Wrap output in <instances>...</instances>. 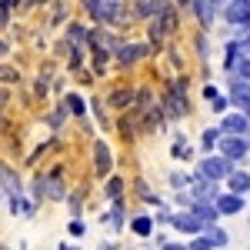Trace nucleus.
<instances>
[{"label":"nucleus","instance_id":"nucleus-1","mask_svg":"<svg viewBox=\"0 0 250 250\" xmlns=\"http://www.w3.org/2000/svg\"><path fill=\"white\" fill-rule=\"evenodd\" d=\"M0 187H3V193L10 197V207H14V210H20V200H23V197H20V193H23L20 177L10 170V167H3V164H0Z\"/></svg>","mask_w":250,"mask_h":250},{"label":"nucleus","instance_id":"nucleus-2","mask_svg":"<svg viewBox=\"0 0 250 250\" xmlns=\"http://www.w3.org/2000/svg\"><path fill=\"white\" fill-rule=\"evenodd\" d=\"M173 27H177V14L167 7V10H164V14H160V17L150 23V40H154V43H160L167 34H173Z\"/></svg>","mask_w":250,"mask_h":250},{"label":"nucleus","instance_id":"nucleus-3","mask_svg":"<svg viewBox=\"0 0 250 250\" xmlns=\"http://www.w3.org/2000/svg\"><path fill=\"white\" fill-rule=\"evenodd\" d=\"M200 167H204V177H207V180H213V184H217L220 177H230V173H233L230 170V160H224V157H207Z\"/></svg>","mask_w":250,"mask_h":250},{"label":"nucleus","instance_id":"nucleus-4","mask_svg":"<svg viewBox=\"0 0 250 250\" xmlns=\"http://www.w3.org/2000/svg\"><path fill=\"white\" fill-rule=\"evenodd\" d=\"M220 150H224V160H244L250 144L244 137H227V140H220Z\"/></svg>","mask_w":250,"mask_h":250},{"label":"nucleus","instance_id":"nucleus-5","mask_svg":"<svg viewBox=\"0 0 250 250\" xmlns=\"http://www.w3.org/2000/svg\"><path fill=\"white\" fill-rule=\"evenodd\" d=\"M94 170L100 173V177H107V173L114 170V157L107 150V140H97L94 144Z\"/></svg>","mask_w":250,"mask_h":250},{"label":"nucleus","instance_id":"nucleus-6","mask_svg":"<svg viewBox=\"0 0 250 250\" xmlns=\"http://www.w3.org/2000/svg\"><path fill=\"white\" fill-rule=\"evenodd\" d=\"M87 10H90L94 17H100V20H117L120 14H124V3H100V0H90Z\"/></svg>","mask_w":250,"mask_h":250},{"label":"nucleus","instance_id":"nucleus-7","mask_svg":"<svg viewBox=\"0 0 250 250\" xmlns=\"http://www.w3.org/2000/svg\"><path fill=\"white\" fill-rule=\"evenodd\" d=\"M190 213L204 224V227H210L213 220H217V207L213 204H204V200H197V204H190Z\"/></svg>","mask_w":250,"mask_h":250},{"label":"nucleus","instance_id":"nucleus-8","mask_svg":"<svg viewBox=\"0 0 250 250\" xmlns=\"http://www.w3.org/2000/svg\"><path fill=\"white\" fill-rule=\"evenodd\" d=\"M224 130H227L230 137H244V134H250V120H247L244 114H240V117L230 114L227 120H224Z\"/></svg>","mask_w":250,"mask_h":250},{"label":"nucleus","instance_id":"nucleus-9","mask_svg":"<svg viewBox=\"0 0 250 250\" xmlns=\"http://www.w3.org/2000/svg\"><path fill=\"white\" fill-rule=\"evenodd\" d=\"M244 207V197H237V193H220L217 197V213H240Z\"/></svg>","mask_w":250,"mask_h":250},{"label":"nucleus","instance_id":"nucleus-10","mask_svg":"<svg viewBox=\"0 0 250 250\" xmlns=\"http://www.w3.org/2000/svg\"><path fill=\"white\" fill-rule=\"evenodd\" d=\"M147 54V47H140V43H124V47H117V60L120 63H134Z\"/></svg>","mask_w":250,"mask_h":250},{"label":"nucleus","instance_id":"nucleus-11","mask_svg":"<svg viewBox=\"0 0 250 250\" xmlns=\"http://www.w3.org/2000/svg\"><path fill=\"white\" fill-rule=\"evenodd\" d=\"M170 220H173V227H177V230H184V233H197L200 227H204L193 213H177V217H170Z\"/></svg>","mask_w":250,"mask_h":250},{"label":"nucleus","instance_id":"nucleus-12","mask_svg":"<svg viewBox=\"0 0 250 250\" xmlns=\"http://www.w3.org/2000/svg\"><path fill=\"white\" fill-rule=\"evenodd\" d=\"M47 197H50V200H63V197H67V193H63V177H60V170H54L47 177Z\"/></svg>","mask_w":250,"mask_h":250},{"label":"nucleus","instance_id":"nucleus-13","mask_svg":"<svg viewBox=\"0 0 250 250\" xmlns=\"http://www.w3.org/2000/svg\"><path fill=\"white\" fill-rule=\"evenodd\" d=\"M167 7H170V3H157V0H140V3H137V14H140V17H160V14H164Z\"/></svg>","mask_w":250,"mask_h":250},{"label":"nucleus","instance_id":"nucleus-14","mask_svg":"<svg viewBox=\"0 0 250 250\" xmlns=\"http://www.w3.org/2000/svg\"><path fill=\"white\" fill-rule=\"evenodd\" d=\"M227 17L233 23H250V3H227Z\"/></svg>","mask_w":250,"mask_h":250},{"label":"nucleus","instance_id":"nucleus-15","mask_svg":"<svg viewBox=\"0 0 250 250\" xmlns=\"http://www.w3.org/2000/svg\"><path fill=\"white\" fill-rule=\"evenodd\" d=\"M230 190L237 193V197H244V193L250 190V173H244V170H233V173H230Z\"/></svg>","mask_w":250,"mask_h":250},{"label":"nucleus","instance_id":"nucleus-16","mask_svg":"<svg viewBox=\"0 0 250 250\" xmlns=\"http://www.w3.org/2000/svg\"><path fill=\"white\" fill-rule=\"evenodd\" d=\"M167 107H170V117H184L187 110H190V104H187V97H180V94H173L167 97Z\"/></svg>","mask_w":250,"mask_h":250},{"label":"nucleus","instance_id":"nucleus-17","mask_svg":"<svg viewBox=\"0 0 250 250\" xmlns=\"http://www.w3.org/2000/svg\"><path fill=\"white\" fill-rule=\"evenodd\" d=\"M193 10H197V17L204 20V23H210L213 14H217V3H207V0H197L193 3Z\"/></svg>","mask_w":250,"mask_h":250},{"label":"nucleus","instance_id":"nucleus-18","mask_svg":"<svg viewBox=\"0 0 250 250\" xmlns=\"http://www.w3.org/2000/svg\"><path fill=\"white\" fill-rule=\"evenodd\" d=\"M230 100H233V104H240V107H244V104L250 100V83H233V90H230Z\"/></svg>","mask_w":250,"mask_h":250},{"label":"nucleus","instance_id":"nucleus-19","mask_svg":"<svg viewBox=\"0 0 250 250\" xmlns=\"http://www.w3.org/2000/svg\"><path fill=\"white\" fill-rule=\"evenodd\" d=\"M120 190H124V180H120V177H110V180H107V197H110V200H120Z\"/></svg>","mask_w":250,"mask_h":250},{"label":"nucleus","instance_id":"nucleus-20","mask_svg":"<svg viewBox=\"0 0 250 250\" xmlns=\"http://www.w3.org/2000/svg\"><path fill=\"white\" fill-rule=\"evenodd\" d=\"M130 100H134V90H117V94L110 97V104H114V107H127Z\"/></svg>","mask_w":250,"mask_h":250},{"label":"nucleus","instance_id":"nucleus-21","mask_svg":"<svg viewBox=\"0 0 250 250\" xmlns=\"http://www.w3.org/2000/svg\"><path fill=\"white\" fill-rule=\"evenodd\" d=\"M20 74L14 70V67H0V83H17Z\"/></svg>","mask_w":250,"mask_h":250},{"label":"nucleus","instance_id":"nucleus-22","mask_svg":"<svg viewBox=\"0 0 250 250\" xmlns=\"http://www.w3.org/2000/svg\"><path fill=\"white\" fill-rule=\"evenodd\" d=\"M67 37H70V43H83V40H87V30H83V27H80V23H74V27H70V34H67Z\"/></svg>","mask_w":250,"mask_h":250},{"label":"nucleus","instance_id":"nucleus-23","mask_svg":"<svg viewBox=\"0 0 250 250\" xmlns=\"http://www.w3.org/2000/svg\"><path fill=\"white\" fill-rule=\"evenodd\" d=\"M213 144H220V130H217V127H210V130H204V147L210 150Z\"/></svg>","mask_w":250,"mask_h":250},{"label":"nucleus","instance_id":"nucleus-24","mask_svg":"<svg viewBox=\"0 0 250 250\" xmlns=\"http://www.w3.org/2000/svg\"><path fill=\"white\" fill-rule=\"evenodd\" d=\"M67 107H70L74 114H80V117H83V110H87V104H83V100H80L77 94H74V97H67Z\"/></svg>","mask_w":250,"mask_h":250},{"label":"nucleus","instance_id":"nucleus-25","mask_svg":"<svg viewBox=\"0 0 250 250\" xmlns=\"http://www.w3.org/2000/svg\"><path fill=\"white\" fill-rule=\"evenodd\" d=\"M134 230L140 233V237H147V233H150V217H137V220H134Z\"/></svg>","mask_w":250,"mask_h":250},{"label":"nucleus","instance_id":"nucleus-26","mask_svg":"<svg viewBox=\"0 0 250 250\" xmlns=\"http://www.w3.org/2000/svg\"><path fill=\"white\" fill-rule=\"evenodd\" d=\"M207 240H210V247H213V244H217V247H224V244H227V233L217 230V227H210V237H207Z\"/></svg>","mask_w":250,"mask_h":250},{"label":"nucleus","instance_id":"nucleus-27","mask_svg":"<svg viewBox=\"0 0 250 250\" xmlns=\"http://www.w3.org/2000/svg\"><path fill=\"white\" fill-rule=\"evenodd\" d=\"M173 157H177V160H184V157H190V147H187L184 140H177V144H173Z\"/></svg>","mask_w":250,"mask_h":250},{"label":"nucleus","instance_id":"nucleus-28","mask_svg":"<svg viewBox=\"0 0 250 250\" xmlns=\"http://www.w3.org/2000/svg\"><path fill=\"white\" fill-rule=\"evenodd\" d=\"M80 193H83V190L70 193V210H74V213H80V210H83V197H80Z\"/></svg>","mask_w":250,"mask_h":250},{"label":"nucleus","instance_id":"nucleus-29","mask_svg":"<svg viewBox=\"0 0 250 250\" xmlns=\"http://www.w3.org/2000/svg\"><path fill=\"white\" fill-rule=\"evenodd\" d=\"M110 220H114V227H124V207L114 204V213H110Z\"/></svg>","mask_w":250,"mask_h":250},{"label":"nucleus","instance_id":"nucleus-30","mask_svg":"<svg viewBox=\"0 0 250 250\" xmlns=\"http://www.w3.org/2000/svg\"><path fill=\"white\" fill-rule=\"evenodd\" d=\"M63 117H67V104H63V107H57V114L50 117V124H54V127H60V124H63Z\"/></svg>","mask_w":250,"mask_h":250},{"label":"nucleus","instance_id":"nucleus-31","mask_svg":"<svg viewBox=\"0 0 250 250\" xmlns=\"http://www.w3.org/2000/svg\"><path fill=\"white\" fill-rule=\"evenodd\" d=\"M237 70H240V77H244V80H250V57L240 60V63H237Z\"/></svg>","mask_w":250,"mask_h":250},{"label":"nucleus","instance_id":"nucleus-32","mask_svg":"<svg viewBox=\"0 0 250 250\" xmlns=\"http://www.w3.org/2000/svg\"><path fill=\"white\" fill-rule=\"evenodd\" d=\"M237 50H240V47H237V43H230V47H227V63H237Z\"/></svg>","mask_w":250,"mask_h":250},{"label":"nucleus","instance_id":"nucleus-33","mask_svg":"<svg viewBox=\"0 0 250 250\" xmlns=\"http://www.w3.org/2000/svg\"><path fill=\"white\" fill-rule=\"evenodd\" d=\"M70 233H74V237H80V233H83V224H80V220H74V224H70Z\"/></svg>","mask_w":250,"mask_h":250},{"label":"nucleus","instance_id":"nucleus-34","mask_svg":"<svg viewBox=\"0 0 250 250\" xmlns=\"http://www.w3.org/2000/svg\"><path fill=\"white\" fill-rule=\"evenodd\" d=\"M170 184H173V187H184L187 180H184V173H173V177H170Z\"/></svg>","mask_w":250,"mask_h":250},{"label":"nucleus","instance_id":"nucleus-35","mask_svg":"<svg viewBox=\"0 0 250 250\" xmlns=\"http://www.w3.org/2000/svg\"><path fill=\"white\" fill-rule=\"evenodd\" d=\"M10 7H14V3H7V0H3V3H0V23H3V20H7V10H10Z\"/></svg>","mask_w":250,"mask_h":250},{"label":"nucleus","instance_id":"nucleus-36","mask_svg":"<svg viewBox=\"0 0 250 250\" xmlns=\"http://www.w3.org/2000/svg\"><path fill=\"white\" fill-rule=\"evenodd\" d=\"M240 110H244V117H247V120H250V100H247V104H244V107H240Z\"/></svg>","mask_w":250,"mask_h":250},{"label":"nucleus","instance_id":"nucleus-37","mask_svg":"<svg viewBox=\"0 0 250 250\" xmlns=\"http://www.w3.org/2000/svg\"><path fill=\"white\" fill-rule=\"evenodd\" d=\"M164 250H184V247H177V244H167V247H164Z\"/></svg>","mask_w":250,"mask_h":250},{"label":"nucleus","instance_id":"nucleus-38","mask_svg":"<svg viewBox=\"0 0 250 250\" xmlns=\"http://www.w3.org/2000/svg\"><path fill=\"white\" fill-rule=\"evenodd\" d=\"M3 104H7V94H3V90H0V107H3Z\"/></svg>","mask_w":250,"mask_h":250}]
</instances>
